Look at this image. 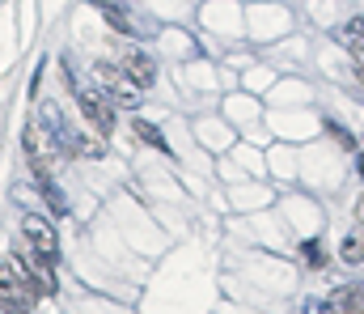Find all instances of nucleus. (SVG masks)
Listing matches in <instances>:
<instances>
[{"mask_svg": "<svg viewBox=\"0 0 364 314\" xmlns=\"http://www.w3.org/2000/svg\"><path fill=\"white\" fill-rule=\"evenodd\" d=\"M21 149H26V157L34 162L38 179H47L43 157H51V136H47V123H43V119H30V123H26V132H21Z\"/></svg>", "mask_w": 364, "mask_h": 314, "instance_id": "obj_3", "label": "nucleus"}, {"mask_svg": "<svg viewBox=\"0 0 364 314\" xmlns=\"http://www.w3.org/2000/svg\"><path fill=\"white\" fill-rule=\"evenodd\" d=\"M34 302H38V293H34V285L26 281V272L0 259V306L13 310V314H30Z\"/></svg>", "mask_w": 364, "mask_h": 314, "instance_id": "obj_1", "label": "nucleus"}, {"mask_svg": "<svg viewBox=\"0 0 364 314\" xmlns=\"http://www.w3.org/2000/svg\"><path fill=\"white\" fill-rule=\"evenodd\" d=\"M102 13H106V26H110V30H119V34H132V21H127V13H123L119 4H106Z\"/></svg>", "mask_w": 364, "mask_h": 314, "instance_id": "obj_12", "label": "nucleus"}, {"mask_svg": "<svg viewBox=\"0 0 364 314\" xmlns=\"http://www.w3.org/2000/svg\"><path fill=\"white\" fill-rule=\"evenodd\" d=\"M356 166H360V174H364V153H360V162H356Z\"/></svg>", "mask_w": 364, "mask_h": 314, "instance_id": "obj_17", "label": "nucleus"}, {"mask_svg": "<svg viewBox=\"0 0 364 314\" xmlns=\"http://www.w3.org/2000/svg\"><path fill=\"white\" fill-rule=\"evenodd\" d=\"M356 225H364V196L356 200Z\"/></svg>", "mask_w": 364, "mask_h": 314, "instance_id": "obj_16", "label": "nucleus"}, {"mask_svg": "<svg viewBox=\"0 0 364 314\" xmlns=\"http://www.w3.org/2000/svg\"><path fill=\"white\" fill-rule=\"evenodd\" d=\"M17 259H21L17 268L26 272V281L34 285V293H38V298H51V293H60V281H55L51 255H43V251H34V246H30V251H21Z\"/></svg>", "mask_w": 364, "mask_h": 314, "instance_id": "obj_2", "label": "nucleus"}, {"mask_svg": "<svg viewBox=\"0 0 364 314\" xmlns=\"http://www.w3.org/2000/svg\"><path fill=\"white\" fill-rule=\"evenodd\" d=\"M348 30H356V34L364 38V17H352V26H348Z\"/></svg>", "mask_w": 364, "mask_h": 314, "instance_id": "obj_15", "label": "nucleus"}, {"mask_svg": "<svg viewBox=\"0 0 364 314\" xmlns=\"http://www.w3.org/2000/svg\"><path fill=\"white\" fill-rule=\"evenodd\" d=\"M119 68H123V77H127L132 85H140V90H149V85L157 81V64H153V56H144L140 47H127V51L119 56Z\"/></svg>", "mask_w": 364, "mask_h": 314, "instance_id": "obj_4", "label": "nucleus"}, {"mask_svg": "<svg viewBox=\"0 0 364 314\" xmlns=\"http://www.w3.org/2000/svg\"><path fill=\"white\" fill-rule=\"evenodd\" d=\"M301 255H305V263H309V268H326V251H322V242H305V246H301Z\"/></svg>", "mask_w": 364, "mask_h": 314, "instance_id": "obj_14", "label": "nucleus"}, {"mask_svg": "<svg viewBox=\"0 0 364 314\" xmlns=\"http://www.w3.org/2000/svg\"><path fill=\"white\" fill-rule=\"evenodd\" d=\"M102 94H106V103H110V106H127V110H136V106L144 103V98H140V85H132L127 77H123L119 85H110V90H102Z\"/></svg>", "mask_w": 364, "mask_h": 314, "instance_id": "obj_8", "label": "nucleus"}, {"mask_svg": "<svg viewBox=\"0 0 364 314\" xmlns=\"http://www.w3.org/2000/svg\"><path fill=\"white\" fill-rule=\"evenodd\" d=\"M335 38H339V43L356 56V68H360V64H364V38H360V34H356V30H339Z\"/></svg>", "mask_w": 364, "mask_h": 314, "instance_id": "obj_13", "label": "nucleus"}, {"mask_svg": "<svg viewBox=\"0 0 364 314\" xmlns=\"http://www.w3.org/2000/svg\"><path fill=\"white\" fill-rule=\"evenodd\" d=\"M77 94V106H81V115L90 119L93 127L102 132V136H110L114 132V106L106 103V98H97L93 90H73Z\"/></svg>", "mask_w": 364, "mask_h": 314, "instance_id": "obj_5", "label": "nucleus"}, {"mask_svg": "<svg viewBox=\"0 0 364 314\" xmlns=\"http://www.w3.org/2000/svg\"><path fill=\"white\" fill-rule=\"evenodd\" d=\"M93 77L102 81V90H110V85H119V81H123V68H114V64L97 60V64H93Z\"/></svg>", "mask_w": 364, "mask_h": 314, "instance_id": "obj_11", "label": "nucleus"}, {"mask_svg": "<svg viewBox=\"0 0 364 314\" xmlns=\"http://www.w3.org/2000/svg\"><path fill=\"white\" fill-rule=\"evenodd\" d=\"M21 234H26V242H30L34 251H43V255L55 259V246H60V242H55V225H51L47 216H26V221H21Z\"/></svg>", "mask_w": 364, "mask_h": 314, "instance_id": "obj_6", "label": "nucleus"}, {"mask_svg": "<svg viewBox=\"0 0 364 314\" xmlns=\"http://www.w3.org/2000/svg\"><path fill=\"white\" fill-rule=\"evenodd\" d=\"M339 259H343L348 268H360L364 263V234H348V238L339 242Z\"/></svg>", "mask_w": 364, "mask_h": 314, "instance_id": "obj_9", "label": "nucleus"}, {"mask_svg": "<svg viewBox=\"0 0 364 314\" xmlns=\"http://www.w3.org/2000/svg\"><path fill=\"white\" fill-rule=\"evenodd\" d=\"M132 127H136V136H140L144 145H153V149H161V153H170V145H166V136H161V132H157L153 123H144V119H136Z\"/></svg>", "mask_w": 364, "mask_h": 314, "instance_id": "obj_10", "label": "nucleus"}, {"mask_svg": "<svg viewBox=\"0 0 364 314\" xmlns=\"http://www.w3.org/2000/svg\"><path fill=\"white\" fill-rule=\"evenodd\" d=\"M331 314H364V281L339 285V289L331 293Z\"/></svg>", "mask_w": 364, "mask_h": 314, "instance_id": "obj_7", "label": "nucleus"}]
</instances>
